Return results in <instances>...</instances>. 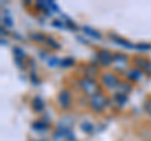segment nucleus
<instances>
[{"mask_svg":"<svg viewBox=\"0 0 151 141\" xmlns=\"http://www.w3.org/2000/svg\"><path fill=\"white\" fill-rule=\"evenodd\" d=\"M78 84L81 87V90L83 91L84 95H87L89 97H92L97 93H100V87L98 84L96 83V81L92 78H88V77H82L78 79Z\"/></svg>","mask_w":151,"mask_h":141,"instance_id":"f257e3e1","label":"nucleus"},{"mask_svg":"<svg viewBox=\"0 0 151 141\" xmlns=\"http://www.w3.org/2000/svg\"><path fill=\"white\" fill-rule=\"evenodd\" d=\"M107 106H108V98L101 92L89 98V107L96 112H102Z\"/></svg>","mask_w":151,"mask_h":141,"instance_id":"f03ea898","label":"nucleus"},{"mask_svg":"<svg viewBox=\"0 0 151 141\" xmlns=\"http://www.w3.org/2000/svg\"><path fill=\"white\" fill-rule=\"evenodd\" d=\"M101 82L103 86H106L107 88H110V90H115V88H119L120 86V79L119 77L116 76L115 73L112 72H106L103 73L101 76Z\"/></svg>","mask_w":151,"mask_h":141,"instance_id":"7ed1b4c3","label":"nucleus"},{"mask_svg":"<svg viewBox=\"0 0 151 141\" xmlns=\"http://www.w3.org/2000/svg\"><path fill=\"white\" fill-rule=\"evenodd\" d=\"M57 101H58V105L62 107L63 110H68L70 105H72V93L68 90H62L58 93Z\"/></svg>","mask_w":151,"mask_h":141,"instance_id":"20e7f679","label":"nucleus"},{"mask_svg":"<svg viewBox=\"0 0 151 141\" xmlns=\"http://www.w3.org/2000/svg\"><path fill=\"white\" fill-rule=\"evenodd\" d=\"M97 60L102 65H111L113 63V54L107 49H101L97 52Z\"/></svg>","mask_w":151,"mask_h":141,"instance_id":"39448f33","label":"nucleus"},{"mask_svg":"<svg viewBox=\"0 0 151 141\" xmlns=\"http://www.w3.org/2000/svg\"><path fill=\"white\" fill-rule=\"evenodd\" d=\"M113 65H115V69L119 70V72H124L126 69L127 65V55L122 54V53H116L113 55Z\"/></svg>","mask_w":151,"mask_h":141,"instance_id":"423d86ee","label":"nucleus"},{"mask_svg":"<svg viewBox=\"0 0 151 141\" xmlns=\"http://www.w3.org/2000/svg\"><path fill=\"white\" fill-rule=\"evenodd\" d=\"M13 53H14V58H15V63L19 68L24 67V60L27 58L25 52L20 47H14L13 48Z\"/></svg>","mask_w":151,"mask_h":141,"instance_id":"0eeeda50","label":"nucleus"},{"mask_svg":"<svg viewBox=\"0 0 151 141\" xmlns=\"http://www.w3.org/2000/svg\"><path fill=\"white\" fill-rule=\"evenodd\" d=\"M73 126V119L70 116H63L62 119L58 121V125L57 127L60 129V130H68L70 131V127Z\"/></svg>","mask_w":151,"mask_h":141,"instance_id":"6e6552de","label":"nucleus"},{"mask_svg":"<svg viewBox=\"0 0 151 141\" xmlns=\"http://www.w3.org/2000/svg\"><path fill=\"white\" fill-rule=\"evenodd\" d=\"M110 38L115 42L116 44H120V45H122L124 48H127V49H135V44H132V43H130L129 40H126V39H124V38H121V37H119V35H116V34H110Z\"/></svg>","mask_w":151,"mask_h":141,"instance_id":"1a4fd4ad","label":"nucleus"},{"mask_svg":"<svg viewBox=\"0 0 151 141\" xmlns=\"http://www.w3.org/2000/svg\"><path fill=\"white\" fill-rule=\"evenodd\" d=\"M82 30H83L84 34H87V35H89V37H92V38L97 39V40H101V39H102L101 33L98 32V30H96V29H93V28H91V27H83V28H82Z\"/></svg>","mask_w":151,"mask_h":141,"instance_id":"9d476101","label":"nucleus"},{"mask_svg":"<svg viewBox=\"0 0 151 141\" xmlns=\"http://www.w3.org/2000/svg\"><path fill=\"white\" fill-rule=\"evenodd\" d=\"M126 76H127V78H129L130 81L136 82V81H139L140 77H141V70L140 69H130L129 72H127Z\"/></svg>","mask_w":151,"mask_h":141,"instance_id":"9b49d317","label":"nucleus"},{"mask_svg":"<svg viewBox=\"0 0 151 141\" xmlns=\"http://www.w3.org/2000/svg\"><path fill=\"white\" fill-rule=\"evenodd\" d=\"M134 63L136 65V68L140 69V70H142L145 68L146 63H147V59H146L145 57H140V55H137V57L134 58Z\"/></svg>","mask_w":151,"mask_h":141,"instance_id":"f8f14e48","label":"nucleus"},{"mask_svg":"<svg viewBox=\"0 0 151 141\" xmlns=\"http://www.w3.org/2000/svg\"><path fill=\"white\" fill-rule=\"evenodd\" d=\"M33 109H34V111L37 112H42L44 110V102L42 98L39 97H35L34 100H33Z\"/></svg>","mask_w":151,"mask_h":141,"instance_id":"ddd939ff","label":"nucleus"},{"mask_svg":"<svg viewBox=\"0 0 151 141\" xmlns=\"http://www.w3.org/2000/svg\"><path fill=\"white\" fill-rule=\"evenodd\" d=\"M32 127L34 129L35 131H45V130H48L49 129V124L48 122H42V121H37L34 122V124L32 125Z\"/></svg>","mask_w":151,"mask_h":141,"instance_id":"4468645a","label":"nucleus"},{"mask_svg":"<svg viewBox=\"0 0 151 141\" xmlns=\"http://www.w3.org/2000/svg\"><path fill=\"white\" fill-rule=\"evenodd\" d=\"M115 101L119 103V106H124V105H126V103H127L129 98H127V96L125 95V93L116 92V95H115Z\"/></svg>","mask_w":151,"mask_h":141,"instance_id":"2eb2a0df","label":"nucleus"},{"mask_svg":"<svg viewBox=\"0 0 151 141\" xmlns=\"http://www.w3.org/2000/svg\"><path fill=\"white\" fill-rule=\"evenodd\" d=\"M29 38L34 42L43 43V42H47V38H48V37H45L44 34H42V33H32V34H29Z\"/></svg>","mask_w":151,"mask_h":141,"instance_id":"dca6fc26","label":"nucleus"},{"mask_svg":"<svg viewBox=\"0 0 151 141\" xmlns=\"http://www.w3.org/2000/svg\"><path fill=\"white\" fill-rule=\"evenodd\" d=\"M81 129H82V131H84V132H87V134H93L94 126L91 124V122H88V121H84V122H82V125H81Z\"/></svg>","mask_w":151,"mask_h":141,"instance_id":"f3484780","label":"nucleus"},{"mask_svg":"<svg viewBox=\"0 0 151 141\" xmlns=\"http://www.w3.org/2000/svg\"><path fill=\"white\" fill-rule=\"evenodd\" d=\"M132 91V86L130 83H126V82H121L120 83V86H119V92H121V93H129V92H131Z\"/></svg>","mask_w":151,"mask_h":141,"instance_id":"a211bd4d","label":"nucleus"},{"mask_svg":"<svg viewBox=\"0 0 151 141\" xmlns=\"http://www.w3.org/2000/svg\"><path fill=\"white\" fill-rule=\"evenodd\" d=\"M60 60L62 59H59L57 57H52V58H49L48 60H47V63H48L49 67H57V65H60Z\"/></svg>","mask_w":151,"mask_h":141,"instance_id":"6ab92c4d","label":"nucleus"},{"mask_svg":"<svg viewBox=\"0 0 151 141\" xmlns=\"http://www.w3.org/2000/svg\"><path fill=\"white\" fill-rule=\"evenodd\" d=\"M74 64V59L73 58H64V59H62L60 60V65L62 67H70V65H73Z\"/></svg>","mask_w":151,"mask_h":141,"instance_id":"aec40b11","label":"nucleus"},{"mask_svg":"<svg viewBox=\"0 0 151 141\" xmlns=\"http://www.w3.org/2000/svg\"><path fill=\"white\" fill-rule=\"evenodd\" d=\"M47 44H48L49 47H52V48H55V49H58L59 48V44L57 43V40L54 38H50V37H48L47 38V42H45Z\"/></svg>","mask_w":151,"mask_h":141,"instance_id":"412c9836","label":"nucleus"},{"mask_svg":"<svg viewBox=\"0 0 151 141\" xmlns=\"http://www.w3.org/2000/svg\"><path fill=\"white\" fill-rule=\"evenodd\" d=\"M64 19H65V22H64V24H65V27H68L69 29H72V30H77V25L74 24V23L69 19V18H67V17H64Z\"/></svg>","mask_w":151,"mask_h":141,"instance_id":"4be33fe9","label":"nucleus"},{"mask_svg":"<svg viewBox=\"0 0 151 141\" xmlns=\"http://www.w3.org/2000/svg\"><path fill=\"white\" fill-rule=\"evenodd\" d=\"M135 49H139V50H150L151 49V45L150 44H146V43H141V44H136L135 45Z\"/></svg>","mask_w":151,"mask_h":141,"instance_id":"5701e85b","label":"nucleus"},{"mask_svg":"<svg viewBox=\"0 0 151 141\" xmlns=\"http://www.w3.org/2000/svg\"><path fill=\"white\" fill-rule=\"evenodd\" d=\"M47 4H48V6H49L50 10H53L54 13H60L58 5H57V4H55L54 1H52V0H49V1H47Z\"/></svg>","mask_w":151,"mask_h":141,"instance_id":"b1692460","label":"nucleus"},{"mask_svg":"<svg viewBox=\"0 0 151 141\" xmlns=\"http://www.w3.org/2000/svg\"><path fill=\"white\" fill-rule=\"evenodd\" d=\"M3 22H4V24H5L6 27H13V19H12V17L9 15L8 13H6V15L3 18Z\"/></svg>","mask_w":151,"mask_h":141,"instance_id":"393cba45","label":"nucleus"},{"mask_svg":"<svg viewBox=\"0 0 151 141\" xmlns=\"http://www.w3.org/2000/svg\"><path fill=\"white\" fill-rule=\"evenodd\" d=\"M52 25H53L54 28H58V29H60V28H64V22H62V20H59V19H55V20H53L52 22Z\"/></svg>","mask_w":151,"mask_h":141,"instance_id":"a878e982","label":"nucleus"},{"mask_svg":"<svg viewBox=\"0 0 151 141\" xmlns=\"http://www.w3.org/2000/svg\"><path fill=\"white\" fill-rule=\"evenodd\" d=\"M142 72H145L147 76H151V60H147V63H146L145 68L142 69Z\"/></svg>","mask_w":151,"mask_h":141,"instance_id":"bb28decb","label":"nucleus"},{"mask_svg":"<svg viewBox=\"0 0 151 141\" xmlns=\"http://www.w3.org/2000/svg\"><path fill=\"white\" fill-rule=\"evenodd\" d=\"M30 81H32L33 84H39V82H40V81H39V78L35 76V73H34V72H32V73H30Z\"/></svg>","mask_w":151,"mask_h":141,"instance_id":"cd10ccee","label":"nucleus"},{"mask_svg":"<svg viewBox=\"0 0 151 141\" xmlns=\"http://www.w3.org/2000/svg\"><path fill=\"white\" fill-rule=\"evenodd\" d=\"M145 110H146L147 114L151 115V98H149V100L145 102Z\"/></svg>","mask_w":151,"mask_h":141,"instance_id":"c85d7f7f","label":"nucleus"},{"mask_svg":"<svg viewBox=\"0 0 151 141\" xmlns=\"http://www.w3.org/2000/svg\"><path fill=\"white\" fill-rule=\"evenodd\" d=\"M1 34H3V35H4V34H8V30L4 29V28H1Z\"/></svg>","mask_w":151,"mask_h":141,"instance_id":"c756f323","label":"nucleus"},{"mask_svg":"<svg viewBox=\"0 0 151 141\" xmlns=\"http://www.w3.org/2000/svg\"><path fill=\"white\" fill-rule=\"evenodd\" d=\"M63 141H77L74 137H70V139H65V140H63Z\"/></svg>","mask_w":151,"mask_h":141,"instance_id":"7c9ffc66","label":"nucleus"}]
</instances>
